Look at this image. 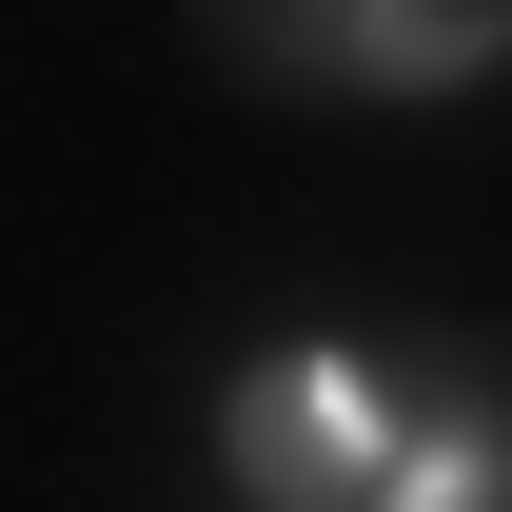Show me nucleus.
Masks as SVG:
<instances>
[{"label":"nucleus","mask_w":512,"mask_h":512,"mask_svg":"<svg viewBox=\"0 0 512 512\" xmlns=\"http://www.w3.org/2000/svg\"><path fill=\"white\" fill-rule=\"evenodd\" d=\"M512 60V0H355V79H493Z\"/></svg>","instance_id":"3"},{"label":"nucleus","mask_w":512,"mask_h":512,"mask_svg":"<svg viewBox=\"0 0 512 512\" xmlns=\"http://www.w3.org/2000/svg\"><path fill=\"white\" fill-rule=\"evenodd\" d=\"M394 512H414V493H394Z\"/></svg>","instance_id":"5"},{"label":"nucleus","mask_w":512,"mask_h":512,"mask_svg":"<svg viewBox=\"0 0 512 512\" xmlns=\"http://www.w3.org/2000/svg\"><path fill=\"white\" fill-rule=\"evenodd\" d=\"M394 453H414V512H493L512 493V355H453V335H414L375 375Z\"/></svg>","instance_id":"2"},{"label":"nucleus","mask_w":512,"mask_h":512,"mask_svg":"<svg viewBox=\"0 0 512 512\" xmlns=\"http://www.w3.org/2000/svg\"><path fill=\"white\" fill-rule=\"evenodd\" d=\"M197 40L237 79H355V0H197Z\"/></svg>","instance_id":"4"},{"label":"nucleus","mask_w":512,"mask_h":512,"mask_svg":"<svg viewBox=\"0 0 512 512\" xmlns=\"http://www.w3.org/2000/svg\"><path fill=\"white\" fill-rule=\"evenodd\" d=\"M217 453H237L256 512H355V493H375V453H394V414H375L355 355H276V375H237Z\"/></svg>","instance_id":"1"}]
</instances>
